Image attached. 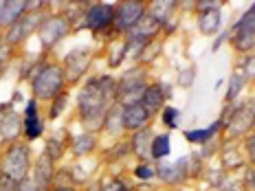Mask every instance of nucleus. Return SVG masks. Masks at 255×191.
<instances>
[{"instance_id": "obj_11", "label": "nucleus", "mask_w": 255, "mask_h": 191, "mask_svg": "<svg viewBox=\"0 0 255 191\" xmlns=\"http://www.w3.org/2000/svg\"><path fill=\"white\" fill-rule=\"evenodd\" d=\"M218 26H220V13H218V9L205 11L203 18H200V29H203V33H214V31H218Z\"/></svg>"}, {"instance_id": "obj_12", "label": "nucleus", "mask_w": 255, "mask_h": 191, "mask_svg": "<svg viewBox=\"0 0 255 191\" xmlns=\"http://www.w3.org/2000/svg\"><path fill=\"white\" fill-rule=\"evenodd\" d=\"M20 132V119L15 114L7 116V119L2 121V136L4 139H15Z\"/></svg>"}, {"instance_id": "obj_19", "label": "nucleus", "mask_w": 255, "mask_h": 191, "mask_svg": "<svg viewBox=\"0 0 255 191\" xmlns=\"http://www.w3.org/2000/svg\"><path fill=\"white\" fill-rule=\"evenodd\" d=\"M176 116H178V112L174 108H165V110H163V121H165L169 127L176 125Z\"/></svg>"}, {"instance_id": "obj_10", "label": "nucleus", "mask_w": 255, "mask_h": 191, "mask_svg": "<svg viewBox=\"0 0 255 191\" xmlns=\"http://www.w3.org/2000/svg\"><path fill=\"white\" fill-rule=\"evenodd\" d=\"M26 2H7L2 4V11H0V24H11L18 22V15L24 11Z\"/></svg>"}, {"instance_id": "obj_6", "label": "nucleus", "mask_w": 255, "mask_h": 191, "mask_svg": "<svg viewBox=\"0 0 255 191\" xmlns=\"http://www.w3.org/2000/svg\"><path fill=\"white\" fill-rule=\"evenodd\" d=\"M110 18H113V7H108V4H95V7H90L86 22L90 29H104L110 22Z\"/></svg>"}, {"instance_id": "obj_16", "label": "nucleus", "mask_w": 255, "mask_h": 191, "mask_svg": "<svg viewBox=\"0 0 255 191\" xmlns=\"http://www.w3.org/2000/svg\"><path fill=\"white\" fill-rule=\"evenodd\" d=\"M93 145H95L93 136L84 134V136H79V139H75V147H73V150H75L77 154H86V152L93 150Z\"/></svg>"}, {"instance_id": "obj_17", "label": "nucleus", "mask_w": 255, "mask_h": 191, "mask_svg": "<svg viewBox=\"0 0 255 191\" xmlns=\"http://www.w3.org/2000/svg\"><path fill=\"white\" fill-rule=\"evenodd\" d=\"M51 180V165L46 161L38 163V187H44Z\"/></svg>"}, {"instance_id": "obj_7", "label": "nucleus", "mask_w": 255, "mask_h": 191, "mask_svg": "<svg viewBox=\"0 0 255 191\" xmlns=\"http://www.w3.org/2000/svg\"><path fill=\"white\" fill-rule=\"evenodd\" d=\"M68 31V26L64 20H49L44 26H42V31H40V35H42V42H44V46H51L53 42H57L62 38L64 33Z\"/></svg>"}, {"instance_id": "obj_21", "label": "nucleus", "mask_w": 255, "mask_h": 191, "mask_svg": "<svg viewBox=\"0 0 255 191\" xmlns=\"http://www.w3.org/2000/svg\"><path fill=\"white\" fill-rule=\"evenodd\" d=\"M240 88H242V77H240V75H236V77H233V79H231L229 97H231V99H233V97H236V95H238V93H240Z\"/></svg>"}, {"instance_id": "obj_25", "label": "nucleus", "mask_w": 255, "mask_h": 191, "mask_svg": "<svg viewBox=\"0 0 255 191\" xmlns=\"http://www.w3.org/2000/svg\"><path fill=\"white\" fill-rule=\"evenodd\" d=\"M104 191H126V187L121 183H117V180H113V183H108L104 187Z\"/></svg>"}, {"instance_id": "obj_20", "label": "nucleus", "mask_w": 255, "mask_h": 191, "mask_svg": "<svg viewBox=\"0 0 255 191\" xmlns=\"http://www.w3.org/2000/svg\"><path fill=\"white\" fill-rule=\"evenodd\" d=\"M49 156H51V161H57L62 156V143H55V141L49 143Z\"/></svg>"}, {"instance_id": "obj_27", "label": "nucleus", "mask_w": 255, "mask_h": 191, "mask_svg": "<svg viewBox=\"0 0 255 191\" xmlns=\"http://www.w3.org/2000/svg\"><path fill=\"white\" fill-rule=\"evenodd\" d=\"M55 191H75V189H64V187H60V189H55Z\"/></svg>"}, {"instance_id": "obj_14", "label": "nucleus", "mask_w": 255, "mask_h": 191, "mask_svg": "<svg viewBox=\"0 0 255 191\" xmlns=\"http://www.w3.org/2000/svg\"><path fill=\"white\" fill-rule=\"evenodd\" d=\"M218 130H220V123H214V125H209V127H207V130L187 132V134H185V136H187L189 141H198V143H203V141H207V139H209V136H214Z\"/></svg>"}, {"instance_id": "obj_26", "label": "nucleus", "mask_w": 255, "mask_h": 191, "mask_svg": "<svg viewBox=\"0 0 255 191\" xmlns=\"http://www.w3.org/2000/svg\"><path fill=\"white\" fill-rule=\"evenodd\" d=\"M249 73H251V75H255V60L249 64Z\"/></svg>"}, {"instance_id": "obj_1", "label": "nucleus", "mask_w": 255, "mask_h": 191, "mask_svg": "<svg viewBox=\"0 0 255 191\" xmlns=\"http://www.w3.org/2000/svg\"><path fill=\"white\" fill-rule=\"evenodd\" d=\"M62 84H64L62 68L60 66H44L38 73V77H35L33 90H35V95H38V97L51 99V97H55V95L62 90Z\"/></svg>"}, {"instance_id": "obj_3", "label": "nucleus", "mask_w": 255, "mask_h": 191, "mask_svg": "<svg viewBox=\"0 0 255 191\" xmlns=\"http://www.w3.org/2000/svg\"><path fill=\"white\" fill-rule=\"evenodd\" d=\"M255 44V11L247 13L236 26V46L240 51H247Z\"/></svg>"}, {"instance_id": "obj_8", "label": "nucleus", "mask_w": 255, "mask_h": 191, "mask_svg": "<svg viewBox=\"0 0 255 191\" xmlns=\"http://www.w3.org/2000/svg\"><path fill=\"white\" fill-rule=\"evenodd\" d=\"M24 130L29 139H38L42 134V121L38 112H35V101L26 103V112H24Z\"/></svg>"}, {"instance_id": "obj_22", "label": "nucleus", "mask_w": 255, "mask_h": 191, "mask_svg": "<svg viewBox=\"0 0 255 191\" xmlns=\"http://www.w3.org/2000/svg\"><path fill=\"white\" fill-rule=\"evenodd\" d=\"M18 191H38V183H31V180H20Z\"/></svg>"}, {"instance_id": "obj_9", "label": "nucleus", "mask_w": 255, "mask_h": 191, "mask_svg": "<svg viewBox=\"0 0 255 191\" xmlns=\"http://www.w3.org/2000/svg\"><path fill=\"white\" fill-rule=\"evenodd\" d=\"M163 97H165V95L161 93V88H158V86H152V88L145 90V95H143V99H141V105L145 108L147 114H152V112H156V110H161Z\"/></svg>"}, {"instance_id": "obj_4", "label": "nucleus", "mask_w": 255, "mask_h": 191, "mask_svg": "<svg viewBox=\"0 0 255 191\" xmlns=\"http://www.w3.org/2000/svg\"><path fill=\"white\" fill-rule=\"evenodd\" d=\"M143 15V4L141 2H126L119 7V13H117V29L119 31H128L132 29Z\"/></svg>"}, {"instance_id": "obj_15", "label": "nucleus", "mask_w": 255, "mask_h": 191, "mask_svg": "<svg viewBox=\"0 0 255 191\" xmlns=\"http://www.w3.org/2000/svg\"><path fill=\"white\" fill-rule=\"evenodd\" d=\"M132 145L136 147V154H139V156H145V152H150V147H152V143H150V132H147V130H145V132H139Z\"/></svg>"}, {"instance_id": "obj_2", "label": "nucleus", "mask_w": 255, "mask_h": 191, "mask_svg": "<svg viewBox=\"0 0 255 191\" xmlns=\"http://www.w3.org/2000/svg\"><path fill=\"white\" fill-rule=\"evenodd\" d=\"M29 169V152H26L24 145H13L11 150L7 152L2 163V172L9 180H24V174Z\"/></svg>"}, {"instance_id": "obj_24", "label": "nucleus", "mask_w": 255, "mask_h": 191, "mask_svg": "<svg viewBox=\"0 0 255 191\" xmlns=\"http://www.w3.org/2000/svg\"><path fill=\"white\" fill-rule=\"evenodd\" d=\"M152 167H147V165H141L139 169H136V176H139V178H150L152 176Z\"/></svg>"}, {"instance_id": "obj_13", "label": "nucleus", "mask_w": 255, "mask_h": 191, "mask_svg": "<svg viewBox=\"0 0 255 191\" xmlns=\"http://www.w3.org/2000/svg\"><path fill=\"white\" fill-rule=\"evenodd\" d=\"M152 156L154 158H163V156H167L169 154V136L165 134V136H156L154 139V143H152Z\"/></svg>"}, {"instance_id": "obj_5", "label": "nucleus", "mask_w": 255, "mask_h": 191, "mask_svg": "<svg viewBox=\"0 0 255 191\" xmlns=\"http://www.w3.org/2000/svg\"><path fill=\"white\" fill-rule=\"evenodd\" d=\"M121 119H124V125L130 127V130H139V127L145 125V121L150 119V114L145 112V108H143L141 103L136 105H128L124 110V114H121Z\"/></svg>"}, {"instance_id": "obj_18", "label": "nucleus", "mask_w": 255, "mask_h": 191, "mask_svg": "<svg viewBox=\"0 0 255 191\" xmlns=\"http://www.w3.org/2000/svg\"><path fill=\"white\" fill-rule=\"evenodd\" d=\"M161 176L165 178V180H169V183H176L178 180V176H180V163H174V167L172 169H163L161 167Z\"/></svg>"}, {"instance_id": "obj_23", "label": "nucleus", "mask_w": 255, "mask_h": 191, "mask_svg": "<svg viewBox=\"0 0 255 191\" xmlns=\"http://www.w3.org/2000/svg\"><path fill=\"white\" fill-rule=\"evenodd\" d=\"M64 103H66V97H64V95H60V103H55V105H53V110H51V116H57V114H62V108H64Z\"/></svg>"}]
</instances>
